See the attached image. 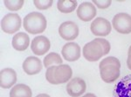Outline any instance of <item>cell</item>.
<instances>
[{
    "label": "cell",
    "mask_w": 131,
    "mask_h": 97,
    "mask_svg": "<svg viewBox=\"0 0 131 97\" xmlns=\"http://www.w3.org/2000/svg\"><path fill=\"white\" fill-rule=\"evenodd\" d=\"M101 77L103 82L112 83L119 78L121 71V62L119 59L114 56H108L101 61L99 64Z\"/></svg>",
    "instance_id": "6da1fadb"
},
{
    "label": "cell",
    "mask_w": 131,
    "mask_h": 97,
    "mask_svg": "<svg viewBox=\"0 0 131 97\" xmlns=\"http://www.w3.org/2000/svg\"><path fill=\"white\" fill-rule=\"evenodd\" d=\"M73 75V70L67 64L53 65L46 69V78L48 83L53 85L66 83L71 79Z\"/></svg>",
    "instance_id": "7a4b0ae2"
},
{
    "label": "cell",
    "mask_w": 131,
    "mask_h": 97,
    "mask_svg": "<svg viewBox=\"0 0 131 97\" xmlns=\"http://www.w3.org/2000/svg\"><path fill=\"white\" fill-rule=\"evenodd\" d=\"M23 26L28 33L37 35L46 30L47 22L43 14L39 12H31L24 18Z\"/></svg>",
    "instance_id": "3957f363"
},
{
    "label": "cell",
    "mask_w": 131,
    "mask_h": 97,
    "mask_svg": "<svg viewBox=\"0 0 131 97\" xmlns=\"http://www.w3.org/2000/svg\"><path fill=\"white\" fill-rule=\"evenodd\" d=\"M22 20L17 13L6 14L1 20V29L7 34H13L20 29Z\"/></svg>",
    "instance_id": "277c9868"
},
{
    "label": "cell",
    "mask_w": 131,
    "mask_h": 97,
    "mask_svg": "<svg viewBox=\"0 0 131 97\" xmlns=\"http://www.w3.org/2000/svg\"><path fill=\"white\" fill-rule=\"evenodd\" d=\"M83 56L89 62H96L104 56L102 47L95 39L85 44L82 50Z\"/></svg>",
    "instance_id": "5b68a950"
},
{
    "label": "cell",
    "mask_w": 131,
    "mask_h": 97,
    "mask_svg": "<svg viewBox=\"0 0 131 97\" xmlns=\"http://www.w3.org/2000/svg\"><path fill=\"white\" fill-rule=\"evenodd\" d=\"M114 29L121 34L131 33V16L127 13H118L112 20Z\"/></svg>",
    "instance_id": "8992f818"
},
{
    "label": "cell",
    "mask_w": 131,
    "mask_h": 97,
    "mask_svg": "<svg viewBox=\"0 0 131 97\" xmlns=\"http://www.w3.org/2000/svg\"><path fill=\"white\" fill-rule=\"evenodd\" d=\"M91 31L94 36L106 37L111 32L112 26L108 20L103 18H96L92 22L90 26Z\"/></svg>",
    "instance_id": "52a82bcc"
},
{
    "label": "cell",
    "mask_w": 131,
    "mask_h": 97,
    "mask_svg": "<svg viewBox=\"0 0 131 97\" xmlns=\"http://www.w3.org/2000/svg\"><path fill=\"white\" fill-rule=\"evenodd\" d=\"M59 34L67 41H73L79 36L78 25L71 21L62 23L59 27Z\"/></svg>",
    "instance_id": "ba28073f"
},
{
    "label": "cell",
    "mask_w": 131,
    "mask_h": 97,
    "mask_svg": "<svg viewBox=\"0 0 131 97\" xmlns=\"http://www.w3.org/2000/svg\"><path fill=\"white\" fill-rule=\"evenodd\" d=\"M113 97H131V74L118 82L114 88Z\"/></svg>",
    "instance_id": "9c48e42d"
},
{
    "label": "cell",
    "mask_w": 131,
    "mask_h": 97,
    "mask_svg": "<svg viewBox=\"0 0 131 97\" xmlns=\"http://www.w3.org/2000/svg\"><path fill=\"white\" fill-rule=\"evenodd\" d=\"M51 43L49 39L44 36H37L31 43V48L36 56H43L50 50Z\"/></svg>",
    "instance_id": "30bf717a"
},
{
    "label": "cell",
    "mask_w": 131,
    "mask_h": 97,
    "mask_svg": "<svg viewBox=\"0 0 131 97\" xmlns=\"http://www.w3.org/2000/svg\"><path fill=\"white\" fill-rule=\"evenodd\" d=\"M97 11L94 4L90 2H83L77 8V16L83 22H89L94 18Z\"/></svg>",
    "instance_id": "8fae6325"
},
{
    "label": "cell",
    "mask_w": 131,
    "mask_h": 97,
    "mask_svg": "<svg viewBox=\"0 0 131 97\" xmlns=\"http://www.w3.org/2000/svg\"><path fill=\"white\" fill-rule=\"evenodd\" d=\"M86 85L84 80L80 77L73 78L67 85V94L72 97H79L86 92Z\"/></svg>",
    "instance_id": "7c38bea8"
},
{
    "label": "cell",
    "mask_w": 131,
    "mask_h": 97,
    "mask_svg": "<svg viewBox=\"0 0 131 97\" xmlns=\"http://www.w3.org/2000/svg\"><path fill=\"white\" fill-rule=\"evenodd\" d=\"M61 54L65 60L68 62H74L81 57V47L76 43H67L63 46Z\"/></svg>",
    "instance_id": "4fadbf2b"
},
{
    "label": "cell",
    "mask_w": 131,
    "mask_h": 97,
    "mask_svg": "<svg viewBox=\"0 0 131 97\" xmlns=\"http://www.w3.org/2000/svg\"><path fill=\"white\" fill-rule=\"evenodd\" d=\"M43 65L40 59L37 56H29L23 62V69L27 75H37L42 70Z\"/></svg>",
    "instance_id": "5bb4252c"
},
{
    "label": "cell",
    "mask_w": 131,
    "mask_h": 97,
    "mask_svg": "<svg viewBox=\"0 0 131 97\" xmlns=\"http://www.w3.org/2000/svg\"><path fill=\"white\" fill-rule=\"evenodd\" d=\"M17 82V74L15 70L10 68H6L0 72V86L2 88H12Z\"/></svg>",
    "instance_id": "9a60e30c"
},
{
    "label": "cell",
    "mask_w": 131,
    "mask_h": 97,
    "mask_svg": "<svg viewBox=\"0 0 131 97\" xmlns=\"http://www.w3.org/2000/svg\"><path fill=\"white\" fill-rule=\"evenodd\" d=\"M29 43H30V38L26 33L19 32L13 36L12 44L14 50L18 51H25L28 48Z\"/></svg>",
    "instance_id": "2e32d148"
},
{
    "label": "cell",
    "mask_w": 131,
    "mask_h": 97,
    "mask_svg": "<svg viewBox=\"0 0 131 97\" xmlns=\"http://www.w3.org/2000/svg\"><path fill=\"white\" fill-rule=\"evenodd\" d=\"M32 93L30 87L25 84H17L10 91V97H31Z\"/></svg>",
    "instance_id": "e0dca14e"
},
{
    "label": "cell",
    "mask_w": 131,
    "mask_h": 97,
    "mask_svg": "<svg viewBox=\"0 0 131 97\" xmlns=\"http://www.w3.org/2000/svg\"><path fill=\"white\" fill-rule=\"evenodd\" d=\"M78 3L75 0H59L57 8L61 13H71L77 8Z\"/></svg>",
    "instance_id": "ac0fdd59"
},
{
    "label": "cell",
    "mask_w": 131,
    "mask_h": 97,
    "mask_svg": "<svg viewBox=\"0 0 131 97\" xmlns=\"http://www.w3.org/2000/svg\"><path fill=\"white\" fill-rule=\"evenodd\" d=\"M44 63V67L46 69H48L51 66H53V65H60L63 63V60L61 58V56L58 53H49L46 56H45L43 61Z\"/></svg>",
    "instance_id": "d6986e66"
},
{
    "label": "cell",
    "mask_w": 131,
    "mask_h": 97,
    "mask_svg": "<svg viewBox=\"0 0 131 97\" xmlns=\"http://www.w3.org/2000/svg\"><path fill=\"white\" fill-rule=\"evenodd\" d=\"M25 1L24 0H5V5L9 10L12 11H17V10H20L24 5Z\"/></svg>",
    "instance_id": "ffe728a7"
},
{
    "label": "cell",
    "mask_w": 131,
    "mask_h": 97,
    "mask_svg": "<svg viewBox=\"0 0 131 97\" xmlns=\"http://www.w3.org/2000/svg\"><path fill=\"white\" fill-rule=\"evenodd\" d=\"M53 1L52 0H34L33 4H34L35 7L39 10H46L49 9L51 6L52 5Z\"/></svg>",
    "instance_id": "44dd1931"
},
{
    "label": "cell",
    "mask_w": 131,
    "mask_h": 97,
    "mask_svg": "<svg viewBox=\"0 0 131 97\" xmlns=\"http://www.w3.org/2000/svg\"><path fill=\"white\" fill-rule=\"evenodd\" d=\"M95 40L101 44V47H102L104 56L107 54H108V52L110 51V48H111L110 43H108V41L106 39H104V38H101V37H97V38H95Z\"/></svg>",
    "instance_id": "7402d4cb"
},
{
    "label": "cell",
    "mask_w": 131,
    "mask_h": 97,
    "mask_svg": "<svg viewBox=\"0 0 131 97\" xmlns=\"http://www.w3.org/2000/svg\"><path fill=\"white\" fill-rule=\"evenodd\" d=\"M93 3L100 9H107V7L111 5V0H94Z\"/></svg>",
    "instance_id": "603a6c76"
},
{
    "label": "cell",
    "mask_w": 131,
    "mask_h": 97,
    "mask_svg": "<svg viewBox=\"0 0 131 97\" xmlns=\"http://www.w3.org/2000/svg\"><path fill=\"white\" fill-rule=\"evenodd\" d=\"M127 65H128V68L131 70V54L128 55V59H127Z\"/></svg>",
    "instance_id": "cb8c5ba5"
},
{
    "label": "cell",
    "mask_w": 131,
    "mask_h": 97,
    "mask_svg": "<svg viewBox=\"0 0 131 97\" xmlns=\"http://www.w3.org/2000/svg\"><path fill=\"white\" fill-rule=\"evenodd\" d=\"M82 97H97L94 94H92V93H88V94H86L85 95H83Z\"/></svg>",
    "instance_id": "d4e9b609"
},
{
    "label": "cell",
    "mask_w": 131,
    "mask_h": 97,
    "mask_svg": "<svg viewBox=\"0 0 131 97\" xmlns=\"http://www.w3.org/2000/svg\"><path fill=\"white\" fill-rule=\"evenodd\" d=\"M36 97H51V96L47 94H38Z\"/></svg>",
    "instance_id": "484cf974"
},
{
    "label": "cell",
    "mask_w": 131,
    "mask_h": 97,
    "mask_svg": "<svg viewBox=\"0 0 131 97\" xmlns=\"http://www.w3.org/2000/svg\"><path fill=\"white\" fill-rule=\"evenodd\" d=\"M131 54V46L129 47V48H128V55Z\"/></svg>",
    "instance_id": "4316f807"
}]
</instances>
